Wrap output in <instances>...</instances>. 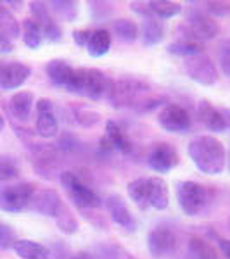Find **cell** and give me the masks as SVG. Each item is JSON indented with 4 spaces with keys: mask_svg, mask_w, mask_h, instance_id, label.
I'll return each instance as SVG.
<instances>
[{
    "mask_svg": "<svg viewBox=\"0 0 230 259\" xmlns=\"http://www.w3.org/2000/svg\"><path fill=\"white\" fill-rule=\"evenodd\" d=\"M4 126H6V119H4V116L0 114V132L4 130Z\"/></svg>",
    "mask_w": 230,
    "mask_h": 259,
    "instance_id": "obj_46",
    "label": "cell"
},
{
    "mask_svg": "<svg viewBox=\"0 0 230 259\" xmlns=\"http://www.w3.org/2000/svg\"><path fill=\"white\" fill-rule=\"evenodd\" d=\"M158 123L168 133H185L192 126L189 112L178 104H166L158 114Z\"/></svg>",
    "mask_w": 230,
    "mask_h": 259,
    "instance_id": "obj_9",
    "label": "cell"
},
{
    "mask_svg": "<svg viewBox=\"0 0 230 259\" xmlns=\"http://www.w3.org/2000/svg\"><path fill=\"white\" fill-rule=\"evenodd\" d=\"M12 50H14V41L0 38V54H11Z\"/></svg>",
    "mask_w": 230,
    "mask_h": 259,
    "instance_id": "obj_43",
    "label": "cell"
},
{
    "mask_svg": "<svg viewBox=\"0 0 230 259\" xmlns=\"http://www.w3.org/2000/svg\"><path fill=\"white\" fill-rule=\"evenodd\" d=\"M36 187L30 182L0 187V211L21 212L28 207Z\"/></svg>",
    "mask_w": 230,
    "mask_h": 259,
    "instance_id": "obj_7",
    "label": "cell"
},
{
    "mask_svg": "<svg viewBox=\"0 0 230 259\" xmlns=\"http://www.w3.org/2000/svg\"><path fill=\"white\" fill-rule=\"evenodd\" d=\"M204 11L211 14L213 18H227L230 16V4L228 2H206Z\"/></svg>",
    "mask_w": 230,
    "mask_h": 259,
    "instance_id": "obj_38",
    "label": "cell"
},
{
    "mask_svg": "<svg viewBox=\"0 0 230 259\" xmlns=\"http://www.w3.org/2000/svg\"><path fill=\"white\" fill-rule=\"evenodd\" d=\"M33 104H35V95L31 92H18L11 97V111L19 121H26L31 114Z\"/></svg>",
    "mask_w": 230,
    "mask_h": 259,
    "instance_id": "obj_24",
    "label": "cell"
},
{
    "mask_svg": "<svg viewBox=\"0 0 230 259\" xmlns=\"http://www.w3.org/2000/svg\"><path fill=\"white\" fill-rule=\"evenodd\" d=\"M149 85L137 78H120V80L111 81L109 90H107V100L114 109H123V107H139L145 102L144 95H149Z\"/></svg>",
    "mask_w": 230,
    "mask_h": 259,
    "instance_id": "obj_2",
    "label": "cell"
},
{
    "mask_svg": "<svg viewBox=\"0 0 230 259\" xmlns=\"http://www.w3.org/2000/svg\"><path fill=\"white\" fill-rule=\"evenodd\" d=\"M16 242H18V237L14 230L9 225L0 223V249H12Z\"/></svg>",
    "mask_w": 230,
    "mask_h": 259,
    "instance_id": "obj_37",
    "label": "cell"
},
{
    "mask_svg": "<svg viewBox=\"0 0 230 259\" xmlns=\"http://www.w3.org/2000/svg\"><path fill=\"white\" fill-rule=\"evenodd\" d=\"M31 162H33V168L39 173V177L45 180H52V178H56L57 175H61L59 164H57L56 150L52 147L36 144V147L33 149V154H31Z\"/></svg>",
    "mask_w": 230,
    "mask_h": 259,
    "instance_id": "obj_13",
    "label": "cell"
},
{
    "mask_svg": "<svg viewBox=\"0 0 230 259\" xmlns=\"http://www.w3.org/2000/svg\"><path fill=\"white\" fill-rule=\"evenodd\" d=\"M139 33L142 35L144 45L152 47V45H158L163 38H165V24H163V21L158 18H144Z\"/></svg>",
    "mask_w": 230,
    "mask_h": 259,
    "instance_id": "obj_20",
    "label": "cell"
},
{
    "mask_svg": "<svg viewBox=\"0 0 230 259\" xmlns=\"http://www.w3.org/2000/svg\"><path fill=\"white\" fill-rule=\"evenodd\" d=\"M170 204L168 183L160 177L149 178V206L158 211H165Z\"/></svg>",
    "mask_w": 230,
    "mask_h": 259,
    "instance_id": "obj_19",
    "label": "cell"
},
{
    "mask_svg": "<svg viewBox=\"0 0 230 259\" xmlns=\"http://www.w3.org/2000/svg\"><path fill=\"white\" fill-rule=\"evenodd\" d=\"M210 235L215 239V242L218 244V247L221 250V254L225 256V259H230V240L228 239H223V237H220L218 233H210Z\"/></svg>",
    "mask_w": 230,
    "mask_h": 259,
    "instance_id": "obj_41",
    "label": "cell"
},
{
    "mask_svg": "<svg viewBox=\"0 0 230 259\" xmlns=\"http://www.w3.org/2000/svg\"><path fill=\"white\" fill-rule=\"evenodd\" d=\"M40 28H42V33H44V38L56 44V41H61L62 40V30L59 26L56 19L52 16H47L44 21H40Z\"/></svg>",
    "mask_w": 230,
    "mask_h": 259,
    "instance_id": "obj_34",
    "label": "cell"
},
{
    "mask_svg": "<svg viewBox=\"0 0 230 259\" xmlns=\"http://www.w3.org/2000/svg\"><path fill=\"white\" fill-rule=\"evenodd\" d=\"M111 49V35L107 30L99 28V30L92 31L90 40L87 44V52L90 57H102L109 52Z\"/></svg>",
    "mask_w": 230,
    "mask_h": 259,
    "instance_id": "obj_25",
    "label": "cell"
},
{
    "mask_svg": "<svg viewBox=\"0 0 230 259\" xmlns=\"http://www.w3.org/2000/svg\"><path fill=\"white\" fill-rule=\"evenodd\" d=\"M73 259H94V257H92V254L87 252V250H80V252L74 254Z\"/></svg>",
    "mask_w": 230,
    "mask_h": 259,
    "instance_id": "obj_45",
    "label": "cell"
},
{
    "mask_svg": "<svg viewBox=\"0 0 230 259\" xmlns=\"http://www.w3.org/2000/svg\"><path fill=\"white\" fill-rule=\"evenodd\" d=\"M189 157L201 173L221 175L227 166L225 145L218 139L210 135H199L189 142Z\"/></svg>",
    "mask_w": 230,
    "mask_h": 259,
    "instance_id": "obj_1",
    "label": "cell"
},
{
    "mask_svg": "<svg viewBox=\"0 0 230 259\" xmlns=\"http://www.w3.org/2000/svg\"><path fill=\"white\" fill-rule=\"evenodd\" d=\"M68 249L61 244H54V250H50V259H73L68 257Z\"/></svg>",
    "mask_w": 230,
    "mask_h": 259,
    "instance_id": "obj_42",
    "label": "cell"
},
{
    "mask_svg": "<svg viewBox=\"0 0 230 259\" xmlns=\"http://www.w3.org/2000/svg\"><path fill=\"white\" fill-rule=\"evenodd\" d=\"M177 199L180 209L187 216H198L206 207L210 195H208L206 187L201 185L199 182L183 180V182H178L177 185Z\"/></svg>",
    "mask_w": 230,
    "mask_h": 259,
    "instance_id": "obj_6",
    "label": "cell"
},
{
    "mask_svg": "<svg viewBox=\"0 0 230 259\" xmlns=\"http://www.w3.org/2000/svg\"><path fill=\"white\" fill-rule=\"evenodd\" d=\"M45 71H47L50 83H52L56 89H62V90L69 92L71 83H73V78H74V68H71L68 62L62 59H52L47 62Z\"/></svg>",
    "mask_w": 230,
    "mask_h": 259,
    "instance_id": "obj_17",
    "label": "cell"
},
{
    "mask_svg": "<svg viewBox=\"0 0 230 259\" xmlns=\"http://www.w3.org/2000/svg\"><path fill=\"white\" fill-rule=\"evenodd\" d=\"M168 52L173 54V56L187 59V57L198 56V54H204V47H203V44H199V41L178 40V41H173V44L168 45Z\"/></svg>",
    "mask_w": 230,
    "mask_h": 259,
    "instance_id": "obj_29",
    "label": "cell"
},
{
    "mask_svg": "<svg viewBox=\"0 0 230 259\" xmlns=\"http://www.w3.org/2000/svg\"><path fill=\"white\" fill-rule=\"evenodd\" d=\"M178 150L173 147L168 142H160L150 149L147 156V164L149 168L156 173H170L175 166H178Z\"/></svg>",
    "mask_w": 230,
    "mask_h": 259,
    "instance_id": "obj_11",
    "label": "cell"
},
{
    "mask_svg": "<svg viewBox=\"0 0 230 259\" xmlns=\"http://www.w3.org/2000/svg\"><path fill=\"white\" fill-rule=\"evenodd\" d=\"M19 169L16 166V162L11 157H2L0 156V183L11 182V180L18 178Z\"/></svg>",
    "mask_w": 230,
    "mask_h": 259,
    "instance_id": "obj_35",
    "label": "cell"
},
{
    "mask_svg": "<svg viewBox=\"0 0 230 259\" xmlns=\"http://www.w3.org/2000/svg\"><path fill=\"white\" fill-rule=\"evenodd\" d=\"M220 111H221V116H223L225 126H227V130H230V109H220Z\"/></svg>",
    "mask_w": 230,
    "mask_h": 259,
    "instance_id": "obj_44",
    "label": "cell"
},
{
    "mask_svg": "<svg viewBox=\"0 0 230 259\" xmlns=\"http://www.w3.org/2000/svg\"><path fill=\"white\" fill-rule=\"evenodd\" d=\"M187 247H189V252L196 259H218L216 249L208 240L201 239V237H190Z\"/></svg>",
    "mask_w": 230,
    "mask_h": 259,
    "instance_id": "obj_30",
    "label": "cell"
},
{
    "mask_svg": "<svg viewBox=\"0 0 230 259\" xmlns=\"http://www.w3.org/2000/svg\"><path fill=\"white\" fill-rule=\"evenodd\" d=\"M177 235L166 227H156L147 233V250L152 257L161 259L177 250Z\"/></svg>",
    "mask_w": 230,
    "mask_h": 259,
    "instance_id": "obj_10",
    "label": "cell"
},
{
    "mask_svg": "<svg viewBox=\"0 0 230 259\" xmlns=\"http://www.w3.org/2000/svg\"><path fill=\"white\" fill-rule=\"evenodd\" d=\"M21 26L18 19L12 16V12L4 4H0V38H7L14 41L19 36Z\"/></svg>",
    "mask_w": 230,
    "mask_h": 259,
    "instance_id": "obj_26",
    "label": "cell"
},
{
    "mask_svg": "<svg viewBox=\"0 0 230 259\" xmlns=\"http://www.w3.org/2000/svg\"><path fill=\"white\" fill-rule=\"evenodd\" d=\"M227 168L230 171V150H228V154H227Z\"/></svg>",
    "mask_w": 230,
    "mask_h": 259,
    "instance_id": "obj_47",
    "label": "cell"
},
{
    "mask_svg": "<svg viewBox=\"0 0 230 259\" xmlns=\"http://www.w3.org/2000/svg\"><path fill=\"white\" fill-rule=\"evenodd\" d=\"M111 80L95 68H80L74 69V78L71 83L69 94L83 95L90 100H100L107 95Z\"/></svg>",
    "mask_w": 230,
    "mask_h": 259,
    "instance_id": "obj_3",
    "label": "cell"
},
{
    "mask_svg": "<svg viewBox=\"0 0 230 259\" xmlns=\"http://www.w3.org/2000/svg\"><path fill=\"white\" fill-rule=\"evenodd\" d=\"M61 207H62V200L59 197V194L52 189H47V190H36L35 194H33L26 209H30L42 216L56 218L57 212L61 211Z\"/></svg>",
    "mask_w": 230,
    "mask_h": 259,
    "instance_id": "obj_15",
    "label": "cell"
},
{
    "mask_svg": "<svg viewBox=\"0 0 230 259\" xmlns=\"http://www.w3.org/2000/svg\"><path fill=\"white\" fill-rule=\"evenodd\" d=\"M73 112H74V121L85 128L95 126V124L100 121L99 112H94L90 109H73Z\"/></svg>",
    "mask_w": 230,
    "mask_h": 259,
    "instance_id": "obj_36",
    "label": "cell"
},
{
    "mask_svg": "<svg viewBox=\"0 0 230 259\" xmlns=\"http://www.w3.org/2000/svg\"><path fill=\"white\" fill-rule=\"evenodd\" d=\"M147 9L152 18L170 19L180 14L182 6L178 2H170V0H150V2H147Z\"/></svg>",
    "mask_w": 230,
    "mask_h": 259,
    "instance_id": "obj_27",
    "label": "cell"
},
{
    "mask_svg": "<svg viewBox=\"0 0 230 259\" xmlns=\"http://www.w3.org/2000/svg\"><path fill=\"white\" fill-rule=\"evenodd\" d=\"M218 57H220V66L223 69V73L230 76V40L223 41L221 47L218 50Z\"/></svg>",
    "mask_w": 230,
    "mask_h": 259,
    "instance_id": "obj_39",
    "label": "cell"
},
{
    "mask_svg": "<svg viewBox=\"0 0 230 259\" xmlns=\"http://www.w3.org/2000/svg\"><path fill=\"white\" fill-rule=\"evenodd\" d=\"M183 71L185 74L199 85L211 87L218 81V71H216L215 62L206 54H198L183 59Z\"/></svg>",
    "mask_w": 230,
    "mask_h": 259,
    "instance_id": "obj_8",
    "label": "cell"
},
{
    "mask_svg": "<svg viewBox=\"0 0 230 259\" xmlns=\"http://www.w3.org/2000/svg\"><path fill=\"white\" fill-rule=\"evenodd\" d=\"M31 76V68L23 62H4L0 64V89L16 90Z\"/></svg>",
    "mask_w": 230,
    "mask_h": 259,
    "instance_id": "obj_14",
    "label": "cell"
},
{
    "mask_svg": "<svg viewBox=\"0 0 230 259\" xmlns=\"http://www.w3.org/2000/svg\"><path fill=\"white\" fill-rule=\"evenodd\" d=\"M106 207H107V212H109L111 220L114 221L116 225H120L121 228L128 230V232H133L137 227L135 223V218L133 214L128 209L127 202L120 197L118 194H111L106 197Z\"/></svg>",
    "mask_w": 230,
    "mask_h": 259,
    "instance_id": "obj_16",
    "label": "cell"
},
{
    "mask_svg": "<svg viewBox=\"0 0 230 259\" xmlns=\"http://www.w3.org/2000/svg\"><path fill=\"white\" fill-rule=\"evenodd\" d=\"M56 223H57V227H59L61 232H64L66 235H73V233L78 232V220L74 218V214L64 206V204H62L61 211L57 212Z\"/></svg>",
    "mask_w": 230,
    "mask_h": 259,
    "instance_id": "obj_33",
    "label": "cell"
},
{
    "mask_svg": "<svg viewBox=\"0 0 230 259\" xmlns=\"http://www.w3.org/2000/svg\"><path fill=\"white\" fill-rule=\"evenodd\" d=\"M49 9L54 12L61 21L66 23H73L78 16V4L76 2H69V0H57V2H50L47 4Z\"/></svg>",
    "mask_w": 230,
    "mask_h": 259,
    "instance_id": "obj_31",
    "label": "cell"
},
{
    "mask_svg": "<svg viewBox=\"0 0 230 259\" xmlns=\"http://www.w3.org/2000/svg\"><path fill=\"white\" fill-rule=\"evenodd\" d=\"M128 197L140 211L149 209V178H137L128 183Z\"/></svg>",
    "mask_w": 230,
    "mask_h": 259,
    "instance_id": "obj_23",
    "label": "cell"
},
{
    "mask_svg": "<svg viewBox=\"0 0 230 259\" xmlns=\"http://www.w3.org/2000/svg\"><path fill=\"white\" fill-rule=\"evenodd\" d=\"M198 118H199L201 123H203L208 130H211V132H216V133L227 132V126H225V121H223V116H221V111L216 109L210 100H199V104H198Z\"/></svg>",
    "mask_w": 230,
    "mask_h": 259,
    "instance_id": "obj_18",
    "label": "cell"
},
{
    "mask_svg": "<svg viewBox=\"0 0 230 259\" xmlns=\"http://www.w3.org/2000/svg\"><path fill=\"white\" fill-rule=\"evenodd\" d=\"M36 135L42 139H52L59 132V123L54 114V102L49 99L36 100Z\"/></svg>",
    "mask_w": 230,
    "mask_h": 259,
    "instance_id": "obj_12",
    "label": "cell"
},
{
    "mask_svg": "<svg viewBox=\"0 0 230 259\" xmlns=\"http://www.w3.org/2000/svg\"><path fill=\"white\" fill-rule=\"evenodd\" d=\"M90 35H92L90 30H74L73 40L78 47H87V44H89V40H90Z\"/></svg>",
    "mask_w": 230,
    "mask_h": 259,
    "instance_id": "obj_40",
    "label": "cell"
},
{
    "mask_svg": "<svg viewBox=\"0 0 230 259\" xmlns=\"http://www.w3.org/2000/svg\"><path fill=\"white\" fill-rule=\"evenodd\" d=\"M106 139L111 144V147L121 154H130L133 150V145L130 139L127 137V133L121 130L118 123H114L111 119L106 123Z\"/></svg>",
    "mask_w": 230,
    "mask_h": 259,
    "instance_id": "obj_21",
    "label": "cell"
},
{
    "mask_svg": "<svg viewBox=\"0 0 230 259\" xmlns=\"http://www.w3.org/2000/svg\"><path fill=\"white\" fill-rule=\"evenodd\" d=\"M59 180L64 187L68 197L73 200V204L80 209H97L102 204V200L94 190L82 180L80 175L74 171H61Z\"/></svg>",
    "mask_w": 230,
    "mask_h": 259,
    "instance_id": "obj_4",
    "label": "cell"
},
{
    "mask_svg": "<svg viewBox=\"0 0 230 259\" xmlns=\"http://www.w3.org/2000/svg\"><path fill=\"white\" fill-rule=\"evenodd\" d=\"M180 31L183 33V40L192 41H204L213 40L220 31V26L211 16L204 14L203 11L192 9L187 16L185 23L180 26Z\"/></svg>",
    "mask_w": 230,
    "mask_h": 259,
    "instance_id": "obj_5",
    "label": "cell"
},
{
    "mask_svg": "<svg viewBox=\"0 0 230 259\" xmlns=\"http://www.w3.org/2000/svg\"><path fill=\"white\" fill-rule=\"evenodd\" d=\"M112 30L118 35V38L123 41H133L139 38V35H140L139 26H137L132 19H127V18L112 21Z\"/></svg>",
    "mask_w": 230,
    "mask_h": 259,
    "instance_id": "obj_32",
    "label": "cell"
},
{
    "mask_svg": "<svg viewBox=\"0 0 230 259\" xmlns=\"http://www.w3.org/2000/svg\"><path fill=\"white\" fill-rule=\"evenodd\" d=\"M12 249L21 259H50V250L45 245L28 239L18 240Z\"/></svg>",
    "mask_w": 230,
    "mask_h": 259,
    "instance_id": "obj_22",
    "label": "cell"
},
{
    "mask_svg": "<svg viewBox=\"0 0 230 259\" xmlns=\"http://www.w3.org/2000/svg\"><path fill=\"white\" fill-rule=\"evenodd\" d=\"M23 41L28 49L36 50L42 47V41H44V33H42V28L36 21L24 19L23 21Z\"/></svg>",
    "mask_w": 230,
    "mask_h": 259,
    "instance_id": "obj_28",
    "label": "cell"
}]
</instances>
